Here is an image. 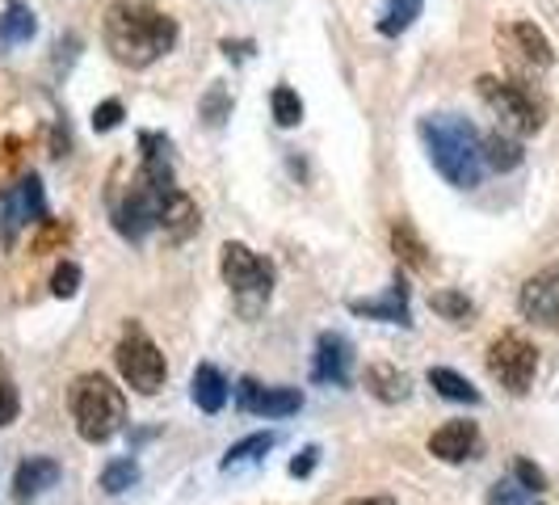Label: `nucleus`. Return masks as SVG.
<instances>
[{"label": "nucleus", "instance_id": "f257e3e1", "mask_svg": "<svg viewBox=\"0 0 559 505\" xmlns=\"http://www.w3.org/2000/svg\"><path fill=\"white\" fill-rule=\"evenodd\" d=\"M102 38L122 68H152L177 47V22L147 0H110L102 17Z\"/></svg>", "mask_w": 559, "mask_h": 505}, {"label": "nucleus", "instance_id": "f03ea898", "mask_svg": "<svg viewBox=\"0 0 559 505\" xmlns=\"http://www.w3.org/2000/svg\"><path fill=\"white\" fill-rule=\"evenodd\" d=\"M143 161L127 186V195L114 202V227L127 240H143L152 227H160V211H165L173 186V165H168V143L160 136H140Z\"/></svg>", "mask_w": 559, "mask_h": 505}, {"label": "nucleus", "instance_id": "7ed1b4c3", "mask_svg": "<svg viewBox=\"0 0 559 505\" xmlns=\"http://www.w3.org/2000/svg\"><path fill=\"white\" fill-rule=\"evenodd\" d=\"M420 140H425V152H429L433 168L447 177L450 186H459V190L479 186V177L488 168L484 165V140H479V131L467 118L429 114V118H420Z\"/></svg>", "mask_w": 559, "mask_h": 505}, {"label": "nucleus", "instance_id": "20e7f679", "mask_svg": "<svg viewBox=\"0 0 559 505\" xmlns=\"http://www.w3.org/2000/svg\"><path fill=\"white\" fill-rule=\"evenodd\" d=\"M68 404H72V421H76V434L84 443H110L114 434L122 430V421H127L122 388H114V379L97 375V371H88L72 384Z\"/></svg>", "mask_w": 559, "mask_h": 505}, {"label": "nucleus", "instance_id": "39448f33", "mask_svg": "<svg viewBox=\"0 0 559 505\" xmlns=\"http://www.w3.org/2000/svg\"><path fill=\"white\" fill-rule=\"evenodd\" d=\"M219 274L224 282L231 286V295H236V308L240 316H261L265 304H270V295H274V266L265 261V257H257L249 245H240V240H227L224 249H219Z\"/></svg>", "mask_w": 559, "mask_h": 505}, {"label": "nucleus", "instance_id": "423d86ee", "mask_svg": "<svg viewBox=\"0 0 559 505\" xmlns=\"http://www.w3.org/2000/svg\"><path fill=\"white\" fill-rule=\"evenodd\" d=\"M476 89H479V97H484V106L501 118L504 131H513V136H534V131H543L547 106L538 102V93H534L531 84L501 81V77H479Z\"/></svg>", "mask_w": 559, "mask_h": 505}, {"label": "nucleus", "instance_id": "0eeeda50", "mask_svg": "<svg viewBox=\"0 0 559 505\" xmlns=\"http://www.w3.org/2000/svg\"><path fill=\"white\" fill-rule=\"evenodd\" d=\"M114 363H118V375L127 379V388H135L140 396H156L165 388L168 363L165 354L156 350V341L143 333V329H131V333L118 341Z\"/></svg>", "mask_w": 559, "mask_h": 505}, {"label": "nucleus", "instance_id": "6e6552de", "mask_svg": "<svg viewBox=\"0 0 559 505\" xmlns=\"http://www.w3.org/2000/svg\"><path fill=\"white\" fill-rule=\"evenodd\" d=\"M488 375L509 396H526L538 375V350L522 333H501L488 345Z\"/></svg>", "mask_w": 559, "mask_h": 505}, {"label": "nucleus", "instance_id": "1a4fd4ad", "mask_svg": "<svg viewBox=\"0 0 559 505\" xmlns=\"http://www.w3.org/2000/svg\"><path fill=\"white\" fill-rule=\"evenodd\" d=\"M43 220H47V198H43V181L34 173L0 195V232H4V245H17V232L29 224H43Z\"/></svg>", "mask_w": 559, "mask_h": 505}, {"label": "nucleus", "instance_id": "9d476101", "mask_svg": "<svg viewBox=\"0 0 559 505\" xmlns=\"http://www.w3.org/2000/svg\"><path fill=\"white\" fill-rule=\"evenodd\" d=\"M518 312H522L531 325L559 329V261L522 282V291H518Z\"/></svg>", "mask_w": 559, "mask_h": 505}, {"label": "nucleus", "instance_id": "9b49d317", "mask_svg": "<svg viewBox=\"0 0 559 505\" xmlns=\"http://www.w3.org/2000/svg\"><path fill=\"white\" fill-rule=\"evenodd\" d=\"M236 400H240L245 413H257V418H290V413L304 409L299 388H261L257 379H240Z\"/></svg>", "mask_w": 559, "mask_h": 505}, {"label": "nucleus", "instance_id": "f8f14e48", "mask_svg": "<svg viewBox=\"0 0 559 505\" xmlns=\"http://www.w3.org/2000/svg\"><path fill=\"white\" fill-rule=\"evenodd\" d=\"M349 366H354V345L341 333H320V341H316V363H311V379H316V384L345 388V384H349Z\"/></svg>", "mask_w": 559, "mask_h": 505}, {"label": "nucleus", "instance_id": "ddd939ff", "mask_svg": "<svg viewBox=\"0 0 559 505\" xmlns=\"http://www.w3.org/2000/svg\"><path fill=\"white\" fill-rule=\"evenodd\" d=\"M479 450L476 421H447L442 430H433L429 438V455H438L442 463H467Z\"/></svg>", "mask_w": 559, "mask_h": 505}, {"label": "nucleus", "instance_id": "4468645a", "mask_svg": "<svg viewBox=\"0 0 559 505\" xmlns=\"http://www.w3.org/2000/svg\"><path fill=\"white\" fill-rule=\"evenodd\" d=\"M349 312L354 316H366V320H383V325H413V312H408V286L395 274V282L388 286V295L379 300H349Z\"/></svg>", "mask_w": 559, "mask_h": 505}, {"label": "nucleus", "instance_id": "2eb2a0df", "mask_svg": "<svg viewBox=\"0 0 559 505\" xmlns=\"http://www.w3.org/2000/svg\"><path fill=\"white\" fill-rule=\"evenodd\" d=\"M501 43H509L518 56L531 63V68H551V63H556V51H551L547 34L534 26V22H513V26H504Z\"/></svg>", "mask_w": 559, "mask_h": 505}, {"label": "nucleus", "instance_id": "dca6fc26", "mask_svg": "<svg viewBox=\"0 0 559 505\" xmlns=\"http://www.w3.org/2000/svg\"><path fill=\"white\" fill-rule=\"evenodd\" d=\"M202 224V215H198V202L186 190H173L165 202V211H160V227H165V240L168 245H186L190 236L198 232Z\"/></svg>", "mask_w": 559, "mask_h": 505}, {"label": "nucleus", "instance_id": "f3484780", "mask_svg": "<svg viewBox=\"0 0 559 505\" xmlns=\"http://www.w3.org/2000/svg\"><path fill=\"white\" fill-rule=\"evenodd\" d=\"M59 484V463L56 459H43V455H34L26 459L22 468H17V477H13V497L26 505L34 497H43L47 489H56Z\"/></svg>", "mask_w": 559, "mask_h": 505}, {"label": "nucleus", "instance_id": "a211bd4d", "mask_svg": "<svg viewBox=\"0 0 559 505\" xmlns=\"http://www.w3.org/2000/svg\"><path fill=\"white\" fill-rule=\"evenodd\" d=\"M190 396H194V404L202 409V413H219L227 404V396H231V388H227L224 371L211 363H198L194 379H190Z\"/></svg>", "mask_w": 559, "mask_h": 505}, {"label": "nucleus", "instance_id": "6ab92c4d", "mask_svg": "<svg viewBox=\"0 0 559 505\" xmlns=\"http://www.w3.org/2000/svg\"><path fill=\"white\" fill-rule=\"evenodd\" d=\"M366 392L374 396V400H383V404H400V400H408V375L392 363H370L362 375Z\"/></svg>", "mask_w": 559, "mask_h": 505}, {"label": "nucleus", "instance_id": "aec40b11", "mask_svg": "<svg viewBox=\"0 0 559 505\" xmlns=\"http://www.w3.org/2000/svg\"><path fill=\"white\" fill-rule=\"evenodd\" d=\"M38 34V17L34 9L22 4V0H9L4 13H0V47H22Z\"/></svg>", "mask_w": 559, "mask_h": 505}, {"label": "nucleus", "instance_id": "412c9836", "mask_svg": "<svg viewBox=\"0 0 559 505\" xmlns=\"http://www.w3.org/2000/svg\"><path fill=\"white\" fill-rule=\"evenodd\" d=\"M429 388L438 396H447L454 404H479V392L472 379H463L459 371H450V366H433L429 371Z\"/></svg>", "mask_w": 559, "mask_h": 505}, {"label": "nucleus", "instance_id": "4be33fe9", "mask_svg": "<svg viewBox=\"0 0 559 505\" xmlns=\"http://www.w3.org/2000/svg\"><path fill=\"white\" fill-rule=\"evenodd\" d=\"M420 9H425V0H388L383 17H379V34L383 38H400L420 17Z\"/></svg>", "mask_w": 559, "mask_h": 505}, {"label": "nucleus", "instance_id": "5701e85b", "mask_svg": "<svg viewBox=\"0 0 559 505\" xmlns=\"http://www.w3.org/2000/svg\"><path fill=\"white\" fill-rule=\"evenodd\" d=\"M484 165H488V168H501V173L518 168V165H522V143L509 140V136H501V131L484 136Z\"/></svg>", "mask_w": 559, "mask_h": 505}, {"label": "nucleus", "instance_id": "b1692460", "mask_svg": "<svg viewBox=\"0 0 559 505\" xmlns=\"http://www.w3.org/2000/svg\"><path fill=\"white\" fill-rule=\"evenodd\" d=\"M392 249H395V257L404 261V266H413V270H425L429 266V257H425V245H420V236L413 232V224H400L392 227Z\"/></svg>", "mask_w": 559, "mask_h": 505}, {"label": "nucleus", "instance_id": "393cba45", "mask_svg": "<svg viewBox=\"0 0 559 505\" xmlns=\"http://www.w3.org/2000/svg\"><path fill=\"white\" fill-rule=\"evenodd\" d=\"M270 110H274V122L290 131V127L304 122V97H299L290 84H278V89L270 93Z\"/></svg>", "mask_w": 559, "mask_h": 505}, {"label": "nucleus", "instance_id": "a878e982", "mask_svg": "<svg viewBox=\"0 0 559 505\" xmlns=\"http://www.w3.org/2000/svg\"><path fill=\"white\" fill-rule=\"evenodd\" d=\"M433 312L447 316L450 325H472L476 304H472L467 295H459V291H438V295H433Z\"/></svg>", "mask_w": 559, "mask_h": 505}, {"label": "nucleus", "instance_id": "bb28decb", "mask_svg": "<svg viewBox=\"0 0 559 505\" xmlns=\"http://www.w3.org/2000/svg\"><path fill=\"white\" fill-rule=\"evenodd\" d=\"M274 447V434H249V438H240L236 447L224 455V468H240V463H252V459H261L265 450Z\"/></svg>", "mask_w": 559, "mask_h": 505}, {"label": "nucleus", "instance_id": "cd10ccee", "mask_svg": "<svg viewBox=\"0 0 559 505\" xmlns=\"http://www.w3.org/2000/svg\"><path fill=\"white\" fill-rule=\"evenodd\" d=\"M135 480H140V463L135 459H114V463H106V472H102V489L106 493H127Z\"/></svg>", "mask_w": 559, "mask_h": 505}, {"label": "nucleus", "instance_id": "c85d7f7f", "mask_svg": "<svg viewBox=\"0 0 559 505\" xmlns=\"http://www.w3.org/2000/svg\"><path fill=\"white\" fill-rule=\"evenodd\" d=\"M81 291V266L76 261H63L56 274H51V295L56 300H72Z\"/></svg>", "mask_w": 559, "mask_h": 505}, {"label": "nucleus", "instance_id": "c756f323", "mask_svg": "<svg viewBox=\"0 0 559 505\" xmlns=\"http://www.w3.org/2000/svg\"><path fill=\"white\" fill-rule=\"evenodd\" d=\"M68 236H72V227L68 224H56V220H43V232L29 240V249L34 252H51L56 245H68Z\"/></svg>", "mask_w": 559, "mask_h": 505}, {"label": "nucleus", "instance_id": "7c9ffc66", "mask_svg": "<svg viewBox=\"0 0 559 505\" xmlns=\"http://www.w3.org/2000/svg\"><path fill=\"white\" fill-rule=\"evenodd\" d=\"M488 505H531V489H522L518 480H497L488 493Z\"/></svg>", "mask_w": 559, "mask_h": 505}, {"label": "nucleus", "instance_id": "2f4dec72", "mask_svg": "<svg viewBox=\"0 0 559 505\" xmlns=\"http://www.w3.org/2000/svg\"><path fill=\"white\" fill-rule=\"evenodd\" d=\"M227 106H231V102H227L224 84H211V93L202 97V118H206L211 127H219V122L227 118Z\"/></svg>", "mask_w": 559, "mask_h": 505}, {"label": "nucleus", "instance_id": "473e14b6", "mask_svg": "<svg viewBox=\"0 0 559 505\" xmlns=\"http://www.w3.org/2000/svg\"><path fill=\"white\" fill-rule=\"evenodd\" d=\"M513 480H518L522 489H531V493H543V489H547V477L534 468L531 459H513Z\"/></svg>", "mask_w": 559, "mask_h": 505}, {"label": "nucleus", "instance_id": "72a5a7b5", "mask_svg": "<svg viewBox=\"0 0 559 505\" xmlns=\"http://www.w3.org/2000/svg\"><path fill=\"white\" fill-rule=\"evenodd\" d=\"M17 413H22V400H17V388L0 375V425H13L17 421Z\"/></svg>", "mask_w": 559, "mask_h": 505}, {"label": "nucleus", "instance_id": "f704fd0d", "mask_svg": "<svg viewBox=\"0 0 559 505\" xmlns=\"http://www.w3.org/2000/svg\"><path fill=\"white\" fill-rule=\"evenodd\" d=\"M122 122V102L110 97V102H102L97 110H93V131H114Z\"/></svg>", "mask_w": 559, "mask_h": 505}, {"label": "nucleus", "instance_id": "c9c22d12", "mask_svg": "<svg viewBox=\"0 0 559 505\" xmlns=\"http://www.w3.org/2000/svg\"><path fill=\"white\" fill-rule=\"evenodd\" d=\"M316 459H320V450L316 447H304L295 459H290V477L295 480H304V477H311V468H316Z\"/></svg>", "mask_w": 559, "mask_h": 505}, {"label": "nucleus", "instance_id": "e433bc0d", "mask_svg": "<svg viewBox=\"0 0 559 505\" xmlns=\"http://www.w3.org/2000/svg\"><path fill=\"white\" fill-rule=\"evenodd\" d=\"M349 505H400L395 497H358V502H349Z\"/></svg>", "mask_w": 559, "mask_h": 505}]
</instances>
